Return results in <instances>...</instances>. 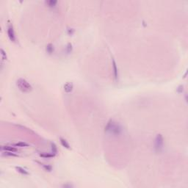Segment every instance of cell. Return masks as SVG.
Returning <instances> with one entry per match:
<instances>
[{"instance_id": "cell-12", "label": "cell", "mask_w": 188, "mask_h": 188, "mask_svg": "<svg viewBox=\"0 0 188 188\" xmlns=\"http://www.w3.org/2000/svg\"><path fill=\"white\" fill-rule=\"evenodd\" d=\"M51 153L54 154V155L57 154V145L54 142H51Z\"/></svg>"}, {"instance_id": "cell-17", "label": "cell", "mask_w": 188, "mask_h": 188, "mask_svg": "<svg viewBox=\"0 0 188 188\" xmlns=\"http://www.w3.org/2000/svg\"><path fill=\"white\" fill-rule=\"evenodd\" d=\"M1 59L2 60H7V55L5 51L3 48H1Z\"/></svg>"}, {"instance_id": "cell-3", "label": "cell", "mask_w": 188, "mask_h": 188, "mask_svg": "<svg viewBox=\"0 0 188 188\" xmlns=\"http://www.w3.org/2000/svg\"><path fill=\"white\" fill-rule=\"evenodd\" d=\"M164 147V138L162 135H157L154 142V148L157 153H160L163 150Z\"/></svg>"}, {"instance_id": "cell-9", "label": "cell", "mask_w": 188, "mask_h": 188, "mask_svg": "<svg viewBox=\"0 0 188 188\" xmlns=\"http://www.w3.org/2000/svg\"><path fill=\"white\" fill-rule=\"evenodd\" d=\"M60 144L62 145L63 147L67 148V149H70L71 148V146L69 145V143L68 142V141H66L65 138H60Z\"/></svg>"}, {"instance_id": "cell-1", "label": "cell", "mask_w": 188, "mask_h": 188, "mask_svg": "<svg viewBox=\"0 0 188 188\" xmlns=\"http://www.w3.org/2000/svg\"><path fill=\"white\" fill-rule=\"evenodd\" d=\"M105 132L111 135L118 136L122 134L123 128L118 123L113 120H110L105 126Z\"/></svg>"}, {"instance_id": "cell-8", "label": "cell", "mask_w": 188, "mask_h": 188, "mask_svg": "<svg viewBox=\"0 0 188 188\" xmlns=\"http://www.w3.org/2000/svg\"><path fill=\"white\" fill-rule=\"evenodd\" d=\"M16 170L19 173H21V174H22V175H24V176H27V175H29L30 173H29V172L25 169V168H22V167H16Z\"/></svg>"}, {"instance_id": "cell-4", "label": "cell", "mask_w": 188, "mask_h": 188, "mask_svg": "<svg viewBox=\"0 0 188 188\" xmlns=\"http://www.w3.org/2000/svg\"><path fill=\"white\" fill-rule=\"evenodd\" d=\"M7 36H8L9 39L10 40V41H12L13 43H16V36L15 30H14V28H13V26L12 23H10V21H8V24H7Z\"/></svg>"}, {"instance_id": "cell-7", "label": "cell", "mask_w": 188, "mask_h": 188, "mask_svg": "<svg viewBox=\"0 0 188 188\" xmlns=\"http://www.w3.org/2000/svg\"><path fill=\"white\" fill-rule=\"evenodd\" d=\"M63 89H64V91L67 94H70L74 90V85L72 82H66L64 86H63Z\"/></svg>"}, {"instance_id": "cell-16", "label": "cell", "mask_w": 188, "mask_h": 188, "mask_svg": "<svg viewBox=\"0 0 188 188\" xmlns=\"http://www.w3.org/2000/svg\"><path fill=\"white\" fill-rule=\"evenodd\" d=\"M48 6L50 7H54L56 6V4H57V1H46Z\"/></svg>"}, {"instance_id": "cell-15", "label": "cell", "mask_w": 188, "mask_h": 188, "mask_svg": "<svg viewBox=\"0 0 188 188\" xmlns=\"http://www.w3.org/2000/svg\"><path fill=\"white\" fill-rule=\"evenodd\" d=\"M3 155L9 156V157H18L16 154H15L14 152H10V151H3Z\"/></svg>"}, {"instance_id": "cell-11", "label": "cell", "mask_w": 188, "mask_h": 188, "mask_svg": "<svg viewBox=\"0 0 188 188\" xmlns=\"http://www.w3.org/2000/svg\"><path fill=\"white\" fill-rule=\"evenodd\" d=\"M14 146L16 147H28L29 146V144L27 143L26 142H24V141H20V142H16L13 144Z\"/></svg>"}, {"instance_id": "cell-6", "label": "cell", "mask_w": 188, "mask_h": 188, "mask_svg": "<svg viewBox=\"0 0 188 188\" xmlns=\"http://www.w3.org/2000/svg\"><path fill=\"white\" fill-rule=\"evenodd\" d=\"M1 151H10V152H17L18 149L16 148V146H12V145H2L1 147Z\"/></svg>"}, {"instance_id": "cell-14", "label": "cell", "mask_w": 188, "mask_h": 188, "mask_svg": "<svg viewBox=\"0 0 188 188\" xmlns=\"http://www.w3.org/2000/svg\"><path fill=\"white\" fill-rule=\"evenodd\" d=\"M41 166L44 168V169L45 171H47L50 172V171H52V167H51L50 165H45V164H41Z\"/></svg>"}, {"instance_id": "cell-5", "label": "cell", "mask_w": 188, "mask_h": 188, "mask_svg": "<svg viewBox=\"0 0 188 188\" xmlns=\"http://www.w3.org/2000/svg\"><path fill=\"white\" fill-rule=\"evenodd\" d=\"M112 65L114 79H115V82H118V66H117L116 62L114 58H112Z\"/></svg>"}, {"instance_id": "cell-13", "label": "cell", "mask_w": 188, "mask_h": 188, "mask_svg": "<svg viewBox=\"0 0 188 188\" xmlns=\"http://www.w3.org/2000/svg\"><path fill=\"white\" fill-rule=\"evenodd\" d=\"M46 49H47V53L51 54L54 51V47H53V45L51 44H48L47 46V48Z\"/></svg>"}, {"instance_id": "cell-18", "label": "cell", "mask_w": 188, "mask_h": 188, "mask_svg": "<svg viewBox=\"0 0 188 188\" xmlns=\"http://www.w3.org/2000/svg\"><path fill=\"white\" fill-rule=\"evenodd\" d=\"M66 51H67V52L68 53H71V51H72V45H71V44H68V45H67V47H66Z\"/></svg>"}, {"instance_id": "cell-10", "label": "cell", "mask_w": 188, "mask_h": 188, "mask_svg": "<svg viewBox=\"0 0 188 188\" xmlns=\"http://www.w3.org/2000/svg\"><path fill=\"white\" fill-rule=\"evenodd\" d=\"M39 155H40V157H41L43 158H45V159H49V158H52V157H55V155L52 153H46V152L40 153Z\"/></svg>"}, {"instance_id": "cell-2", "label": "cell", "mask_w": 188, "mask_h": 188, "mask_svg": "<svg viewBox=\"0 0 188 188\" xmlns=\"http://www.w3.org/2000/svg\"><path fill=\"white\" fill-rule=\"evenodd\" d=\"M16 85L19 91L23 93H30L32 91V86L31 84L24 78H19L16 81Z\"/></svg>"}]
</instances>
